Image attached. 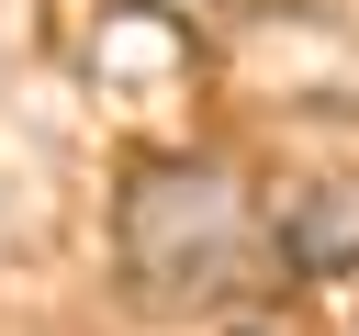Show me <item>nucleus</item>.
<instances>
[{"instance_id": "f257e3e1", "label": "nucleus", "mask_w": 359, "mask_h": 336, "mask_svg": "<svg viewBox=\"0 0 359 336\" xmlns=\"http://www.w3.org/2000/svg\"><path fill=\"white\" fill-rule=\"evenodd\" d=\"M112 258L135 280V302L191 314V302H236L258 269V213L224 168L202 157H146L112 202Z\"/></svg>"}, {"instance_id": "f03ea898", "label": "nucleus", "mask_w": 359, "mask_h": 336, "mask_svg": "<svg viewBox=\"0 0 359 336\" xmlns=\"http://www.w3.org/2000/svg\"><path fill=\"white\" fill-rule=\"evenodd\" d=\"M348 246H359V202H314V213L292 224V258H303V269H337Z\"/></svg>"}]
</instances>
